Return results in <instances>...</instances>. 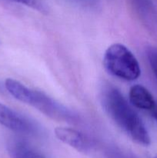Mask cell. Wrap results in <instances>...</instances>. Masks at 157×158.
I'll return each instance as SVG.
<instances>
[{"label":"cell","mask_w":157,"mask_h":158,"mask_svg":"<svg viewBox=\"0 0 157 158\" xmlns=\"http://www.w3.org/2000/svg\"><path fill=\"white\" fill-rule=\"evenodd\" d=\"M129 98L131 104L140 110L151 111L155 104L153 96L145 86L139 84H135L130 88Z\"/></svg>","instance_id":"obj_6"},{"label":"cell","mask_w":157,"mask_h":158,"mask_svg":"<svg viewBox=\"0 0 157 158\" xmlns=\"http://www.w3.org/2000/svg\"><path fill=\"white\" fill-rule=\"evenodd\" d=\"M0 124L22 134H30L34 131V126L30 120L2 103H0Z\"/></svg>","instance_id":"obj_4"},{"label":"cell","mask_w":157,"mask_h":158,"mask_svg":"<svg viewBox=\"0 0 157 158\" xmlns=\"http://www.w3.org/2000/svg\"><path fill=\"white\" fill-rule=\"evenodd\" d=\"M103 65L110 75L126 81H133L141 75L138 60L130 49L121 43H114L107 48Z\"/></svg>","instance_id":"obj_3"},{"label":"cell","mask_w":157,"mask_h":158,"mask_svg":"<svg viewBox=\"0 0 157 158\" xmlns=\"http://www.w3.org/2000/svg\"><path fill=\"white\" fill-rule=\"evenodd\" d=\"M102 103L110 118L133 141L145 147L150 144L146 127L119 89L110 86L105 87Z\"/></svg>","instance_id":"obj_1"},{"label":"cell","mask_w":157,"mask_h":158,"mask_svg":"<svg viewBox=\"0 0 157 158\" xmlns=\"http://www.w3.org/2000/svg\"><path fill=\"white\" fill-rule=\"evenodd\" d=\"M12 158H46L33 148L22 141H13L9 147Z\"/></svg>","instance_id":"obj_7"},{"label":"cell","mask_w":157,"mask_h":158,"mask_svg":"<svg viewBox=\"0 0 157 158\" xmlns=\"http://www.w3.org/2000/svg\"><path fill=\"white\" fill-rule=\"evenodd\" d=\"M132 2L140 10H146L152 4V0H132Z\"/></svg>","instance_id":"obj_10"},{"label":"cell","mask_w":157,"mask_h":158,"mask_svg":"<svg viewBox=\"0 0 157 158\" xmlns=\"http://www.w3.org/2000/svg\"><path fill=\"white\" fill-rule=\"evenodd\" d=\"M154 158H157V155H156V156H155V157H154Z\"/></svg>","instance_id":"obj_12"},{"label":"cell","mask_w":157,"mask_h":158,"mask_svg":"<svg viewBox=\"0 0 157 158\" xmlns=\"http://www.w3.org/2000/svg\"><path fill=\"white\" fill-rule=\"evenodd\" d=\"M146 56L150 67L157 79V47H149L146 49Z\"/></svg>","instance_id":"obj_9"},{"label":"cell","mask_w":157,"mask_h":158,"mask_svg":"<svg viewBox=\"0 0 157 158\" xmlns=\"http://www.w3.org/2000/svg\"><path fill=\"white\" fill-rule=\"evenodd\" d=\"M55 135L62 142L81 152H86L90 148L89 138L73 128L58 127L55 129Z\"/></svg>","instance_id":"obj_5"},{"label":"cell","mask_w":157,"mask_h":158,"mask_svg":"<svg viewBox=\"0 0 157 158\" xmlns=\"http://www.w3.org/2000/svg\"><path fill=\"white\" fill-rule=\"evenodd\" d=\"M18 4L24 5L27 7L32 8L40 12H46L47 8L42 0H10Z\"/></svg>","instance_id":"obj_8"},{"label":"cell","mask_w":157,"mask_h":158,"mask_svg":"<svg viewBox=\"0 0 157 158\" xmlns=\"http://www.w3.org/2000/svg\"><path fill=\"white\" fill-rule=\"evenodd\" d=\"M151 114H152V117H153L154 120H155L157 123V101H155V104L154 107L152 108V110H151Z\"/></svg>","instance_id":"obj_11"},{"label":"cell","mask_w":157,"mask_h":158,"mask_svg":"<svg viewBox=\"0 0 157 158\" xmlns=\"http://www.w3.org/2000/svg\"><path fill=\"white\" fill-rule=\"evenodd\" d=\"M5 87L18 101L33 106L45 115L59 121L76 123L78 116L67 107L39 91L30 89L14 79H6Z\"/></svg>","instance_id":"obj_2"}]
</instances>
